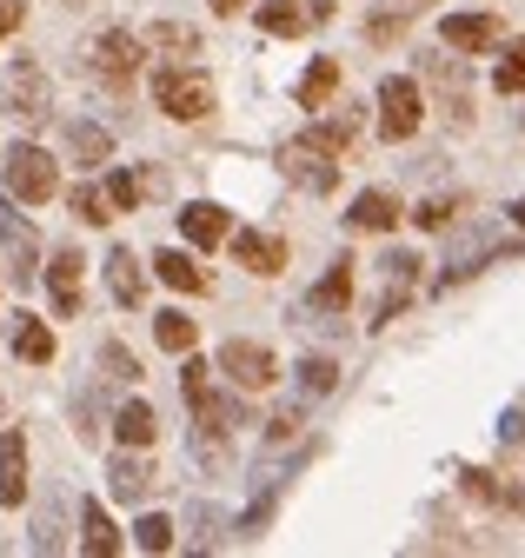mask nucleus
<instances>
[{"mask_svg":"<svg viewBox=\"0 0 525 558\" xmlns=\"http://www.w3.org/2000/svg\"><path fill=\"white\" fill-rule=\"evenodd\" d=\"M213 81L200 74V66H160V74H154V107L167 113V120H207L213 113Z\"/></svg>","mask_w":525,"mask_h":558,"instance_id":"1","label":"nucleus"},{"mask_svg":"<svg viewBox=\"0 0 525 558\" xmlns=\"http://www.w3.org/2000/svg\"><path fill=\"white\" fill-rule=\"evenodd\" d=\"M60 193V167L47 147H34V140H14L8 147V199L14 206H47Z\"/></svg>","mask_w":525,"mask_h":558,"instance_id":"2","label":"nucleus"},{"mask_svg":"<svg viewBox=\"0 0 525 558\" xmlns=\"http://www.w3.org/2000/svg\"><path fill=\"white\" fill-rule=\"evenodd\" d=\"M141 60H147V40L126 34V27H107V34L87 40V66H94L107 87H126V81L141 74Z\"/></svg>","mask_w":525,"mask_h":558,"instance_id":"3","label":"nucleus"},{"mask_svg":"<svg viewBox=\"0 0 525 558\" xmlns=\"http://www.w3.org/2000/svg\"><path fill=\"white\" fill-rule=\"evenodd\" d=\"M220 373L240 392H267L280 379V360H273V345H259V339H227L220 345Z\"/></svg>","mask_w":525,"mask_h":558,"instance_id":"4","label":"nucleus"},{"mask_svg":"<svg viewBox=\"0 0 525 558\" xmlns=\"http://www.w3.org/2000/svg\"><path fill=\"white\" fill-rule=\"evenodd\" d=\"M0 107H8L14 126H27V133L47 126V113H53V87H47V74H40L34 60H21L14 74H8V94H0Z\"/></svg>","mask_w":525,"mask_h":558,"instance_id":"5","label":"nucleus"},{"mask_svg":"<svg viewBox=\"0 0 525 558\" xmlns=\"http://www.w3.org/2000/svg\"><path fill=\"white\" fill-rule=\"evenodd\" d=\"M419 120H426L419 81L386 74V81H379V133H386V140H413V133H419Z\"/></svg>","mask_w":525,"mask_h":558,"instance_id":"6","label":"nucleus"},{"mask_svg":"<svg viewBox=\"0 0 525 558\" xmlns=\"http://www.w3.org/2000/svg\"><path fill=\"white\" fill-rule=\"evenodd\" d=\"M186 405H193V433H220V439H233L240 426H246V405H240V386H193L186 392Z\"/></svg>","mask_w":525,"mask_h":558,"instance_id":"7","label":"nucleus"},{"mask_svg":"<svg viewBox=\"0 0 525 558\" xmlns=\"http://www.w3.org/2000/svg\"><path fill=\"white\" fill-rule=\"evenodd\" d=\"M0 246H8L14 287H34V272H40V233L14 214V199H8V193H0Z\"/></svg>","mask_w":525,"mask_h":558,"instance_id":"8","label":"nucleus"},{"mask_svg":"<svg viewBox=\"0 0 525 558\" xmlns=\"http://www.w3.org/2000/svg\"><path fill=\"white\" fill-rule=\"evenodd\" d=\"M326 14H333V0H259V8H253L259 34H273V40L306 34V27H319Z\"/></svg>","mask_w":525,"mask_h":558,"instance_id":"9","label":"nucleus"},{"mask_svg":"<svg viewBox=\"0 0 525 558\" xmlns=\"http://www.w3.org/2000/svg\"><path fill=\"white\" fill-rule=\"evenodd\" d=\"M233 240V259L246 266V272H259V279H273V272H286V240L280 233H259V227H240V233H227Z\"/></svg>","mask_w":525,"mask_h":558,"instance_id":"10","label":"nucleus"},{"mask_svg":"<svg viewBox=\"0 0 525 558\" xmlns=\"http://www.w3.org/2000/svg\"><path fill=\"white\" fill-rule=\"evenodd\" d=\"M340 167H346V160H326V154L300 147V140H293V147L280 154V173H286L300 193H333V186H340Z\"/></svg>","mask_w":525,"mask_h":558,"instance_id":"11","label":"nucleus"},{"mask_svg":"<svg viewBox=\"0 0 525 558\" xmlns=\"http://www.w3.org/2000/svg\"><path fill=\"white\" fill-rule=\"evenodd\" d=\"M81 266H87V259H81L74 246H68V253H53V259L40 266V272H47V293H53V313H60V319H74V313H81Z\"/></svg>","mask_w":525,"mask_h":558,"instance_id":"12","label":"nucleus"},{"mask_svg":"<svg viewBox=\"0 0 525 558\" xmlns=\"http://www.w3.org/2000/svg\"><path fill=\"white\" fill-rule=\"evenodd\" d=\"M107 485H113V499H126V506H141V499L154 493V465L141 459V446H120V452H113Z\"/></svg>","mask_w":525,"mask_h":558,"instance_id":"13","label":"nucleus"},{"mask_svg":"<svg viewBox=\"0 0 525 558\" xmlns=\"http://www.w3.org/2000/svg\"><path fill=\"white\" fill-rule=\"evenodd\" d=\"M400 220H406V206L392 199L386 186H366V193L353 199V214H346V227H353V233H392Z\"/></svg>","mask_w":525,"mask_h":558,"instance_id":"14","label":"nucleus"},{"mask_svg":"<svg viewBox=\"0 0 525 558\" xmlns=\"http://www.w3.org/2000/svg\"><path fill=\"white\" fill-rule=\"evenodd\" d=\"M445 47L452 53H492L499 47V14H445Z\"/></svg>","mask_w":525,"mask_h":558,"instance_id":"15","label":"nucleus"},{"mask_svg":"<svg viewBox=\"0 0 525 558\" xmlns=\"http://www.w3.org/2000/svg\"><path fill=\"white\" fill-rule=\"evenodd\" d=\"M0 506L8 512L27 506V439L21 433H0Z\"/></svg>","mask_w":525,"mask_h":558,"instance_id":"16","label":"nucleus"},{"mask_svg":"<svg viewBox=\"0 0 525 558\" xmlns=\"http://www.w3.org/2000/svg\"><path fill=\"white\" fill-rule=\"evenodd\" d=\"M180 233H186L193 246H227L233 220H227V206H213V199H186V206H180Z\"/></svg>","mask_w":525,"mask_h":558,"instance_id":"17","label":"nucleus"},{"mask_svg":"<svg viewBox=\"0 0 525 558\" xmlns=\"http://www.w3.org/2000/svg\"><path fill=\"white\" fill-rule=\"evenodd\" d=\"M518 240H499V233H473L466 246H452L445 253V266H439V287H452V279H466V272H479L492 253H512Z\"/></svg>","mask_w":525,"mask_h":558,"instance_id":"18","label":"nucleus"},{"mask_svg":"<svg viewBox=\"0 0 525 558\" xmlns=\"http://www.w3.org/2000/svg\"><path fill=\"white\" fill-rule=\"evenodd\" d=\"M353 140H359V120L340 113V120H313V126L300 133V147H313V154H326V160H346Z\"/></svg>","mask_w":525,"mask_h":558,"instance_id":"19","label":"nucleus"},{"mask_svg":"<svg viewBox=\"0 0 525 558\" xmlns=\"http://www.w3.org/2000/svg\"><path fill=\"white\" fill-rule=\"evenodd\" d=\"M107 293H113L120 306H141V300H147V266L126 253V246L107 253Z\"/></svg>","mask_w":525,"mask_h":558,"instance_id":"20","label":"nucleus"},{"mask_svg":"<svg viewBox=\"0 0 525 558\" xmlns=\"http://www.w3.org/2000/svg\"><path fill=\"white\" fill-rule=\"evenodd\" d=\"M346 306H353V259L340 253L333 266H326V279L306 293V313H346Z\"/></svg>","mask_w":525,"mask_h":558,"instance_id":"21","label":"nucleus"},{"mask_svg":"<svg viewBox=\"0 0 525 558\" xmlns=\"http://www.w3.org/2000/svg\"><path fill=\"white\" fill-rule=\"evenodd\" d=\"M333 94H340V60H333V53H319V60L306 66V74H300L293 100H300V107H326Z\"/></svg>","mask_w":525,"mask_h":558,"instance_id":"22","label":"nucleus"},{"mask_svg":"<svg viewBox=\"0 0 525 558\" xmlns=\"http://www.w3.org/2000/svg\"><path fill=\"white\" fill-rule=\"evenodd\" d=\"M154 279L160 287H173V293H207V272L193 266L180 246H167V253H154Z\"/></svg>","mask_w":525,"mask_h":558,"instance_id":"23","label":"nucleus"},{"mask_svg":"<svg viewBox=\"0 0 525 558\" xmlns=\"http://www.w3.org/2000/svg\"><path fill=\"white\" fill-rule=\"evenodd\" d=\"M113 433H120V446H154V433H160V418H154V405L147 399H126L120 412H113Z\"/></svg>","mask_w":525,"mask_h":558,"instance_id":"24","label":"nucleus"},{"mask_svg":"<svg viewBox=\"0 0 525 558\" xmlns=\"http://www.w3.org/2000/svg\"><path fill=\"white\" fill-rule=\"evenodd\" d=\"M68 154H74L81 167H107V160H113V133L94 126V120H74V126H68Z\"/></svg>","mask_w":525,"mask_h":558,"instance_id":"25","label":"nucleus"},{"mask_svg":"<svg viewBox=\"0 0 525 558\" xmlns=\"http://www.w3.org/2000/svg\"><path fill=\"white\" fill-rule=\"evenodd\" d=\"M81 545H87L94 558H120V532H113V519H107L94 499L81 506Z\"/></svg>","mask_w":525,"mask_h":558,"instance_id":"26","label":"nucleus"},{"mask_svg":"<svg viewBox=\"0 0 525 558\" xmlns=\"http://www.w3.org/2000/svg\"><path fill=\"white\" fill-rule=\"evenodd\" d=\"M14 353H21L27 366H47V360H53V332H47V319H27V313H21V326H14Z\"/></svg>","mask_w":525,"mask_h":558,"instance_id":"27","label":"nucleus"},{"mask_svg":"<svg viewBox=\"0 0 525 558\" xmlns=\"http://www.w3.org/2000/svg\"><path fill=\"white\" fill-rule=\"evenodd\" d=\"M293 379H300V392H306V399H319V392H333V386H340V360L306 353V360L293 366Z\"/></svg>","mask_w":525,"mask_h":558,"instance_id":"28","label":"nucleus"},{"mask_svg":"<svg viewBox=\"0 0 525 558\" xmlns=\"http://www.w3.org/2000/svg\"><path fill=\"white\" fill-rule=\"evenodd\" d=\"M141 40L160 47V53H200V27H186V21H154Z\"/></svg>","mask_w":525,"mask_h":558,"instance_id":"29","label":"nucleus"},{"mask_svg":"<svg viewBox=\"0 0 525 558\" xmlns=\"http://www.w3.org/2000/svg\"><path fill=\"white\" fill-rule=\"evenodd\" d=\"M154 339L167 345V353H193V339H200V326H193V319L173 306V313H160V319H154Z\"/></svg>","mask_w":525,"mask_h":558,"instance_id":"30","label":"nucleus"},{"mask_svg":"<svg viewBox=\"0 0 525 558\" xmlns=\"http://www.w3.org/2000/svg\"><path fill=\"white\" fill-rule=\"evenodd\" d=\"M492 87L499 94H525V34L512 47H499V66H492Z\"/></svg>","mask_w":525,"mask_h":558,"instance_id":"31","label":"nucleus"},{"mask_svg":"<svg viewBox=\"0 0 525 558\" xmlns=\"http://www.w3.org/2000/svg\"><path fill=\"white\" fill-rule=\"evenodd\" d=\"M186 525H193V538H186L193 551H213V545H220V532H227V519H220L213 506H193V512H186Z\"/></svg>","mask_w":525,"mask_h":558,"instance_id":"32","label":"nucleus"},{"mask_svg":"<svg viewBox=\"0 0 525 558\" xmlns=\"http://www.w3.org/2000/svg\"><path fill=\"white\" fill-rule=\"evenodd\" d=\"M173 532H180V525H173V519H160V512H147V519H141V525H134V545H141V551H154V558H160V551H173Z\"/></svg>","mask_w":525,"mask_h":558,"instance_id":"33","label":"nucleus"},{"mask_svg":"<svg viewBox=\"0 0 525 558\" xmlns=\"http://www.w3.org/2000/svg\"><path fill=\"white\" fill-rule=\"evenodd\" d=\"M100 366H107V379H120V386H134V379H141V360L126 353L120 339H107V345H100Z\"/></svg>","mask_w":525,"mask_h":558,"instance_id":"34","label":"nucleus"},{"mask_svg":"<svg viewBox=\"0 0 525 558\" xmlns=\"http://www.w3.org/2000/svg\"><path fill=\"white\" fill-rule=\"evenodd\" d=\"M74 220H87V227H107L113 220V206H107L100 186H74Z\"/></svg>","mask_w":525,"mask_h":558,"instance_id":"35","label":"nucleus"},{"mask_svg":"<svg viewBox=\"0 0 525 558\" xmlns=\"http://www.w3.org/2000/svg\"><path fill=\"white\" fill-rule=\"evenodd\" d=\"M100 193H107V206H113V214H134V206H141V180H134V173H113Z\"/></svg>","mask_w":525,"mask_h":558,"instance_id":"36","label":"nucleus"},{"mask_svg":"<svg viewBox=\"0 0 525 558\" xmlns=\"http://www.w3.org/2000/svg\"><path fill=\"white\" fill-rule=\"evenodd\" d=\"M452 214H459V199H439V193H432L426 206H413V220H419L426 233H445V227H452Z\"/></svg>","mask_w":525,"mask_h":558,"instance_id":"37","label":"nucleus"},{"mask_svg":"<svg viewBox=\"0 0 525 558\" xmlns=\"http://www.w3.org/2000/svg\"><path fill=\"white\" fill-rule=\"evenodd\" d=\"M366 34H373V40H392V34H406V14H379Z\"/></svg>","mask_w":525,"mask_h":558,"instance_id":"38","label":"nucleus"},{"mask_svg":"<svg viewBox=\"0 0 525 558\" xmlns=\"http://www.w3.org/2000/svg\"><path fill=\"white\" fill-rule=\"evenodd\" d=\"M21 21H27L21 0H0V34H21Z\"/></svg>","mask_w":525,"mask_h":558,"instance_id":"39","label":"nucleus"},{"mask_svg":"<svg viewBox=\"0 0 525 558\" xmlns=\"http://www.w3.org/2000/svg\"><path fill=\"white\" fill-rule=\"evenodd\" d=\"M293 433H300V412H280V418H273V433H267V439H273V446H286Z\"/></svg>","mask_w":525,"mask_h":558,"instance_id":"40","label":"nucleus"},{"mask_svg":"<svg viewBox=\"0 0 525 558\" xmlns=\"http://www.w3.org/2000/svg\"><path fill=\"white\" fill-rule=\"evenodd\" d=\"M207 8H213V14H227V21H233V14H240V8H253V0H207Z\"/></svg>","mask_w":525,"mask_h":558,"instance_id":"41","label":"nucleus"},{"mask_svg":"<svg viewBox=\"0 0 525 558\" xmlns=\"http://www.w3.org/2000/svg\"><path fill=\"white\" fill-rule=\"evenodd\" d=\"M512 220H518V233H525V199H518V206H512Z\"/></svg>","mask_w":525,"mask_h":558,"instance_id":"42","label":"nucleus"}]
</instances>
